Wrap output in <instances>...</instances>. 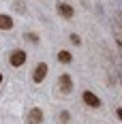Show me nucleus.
Instances as JSON below:
<instances>
[{"instance_id":"f257e3e1","label":"nucleus","mask_w":122,"mask_h":124,"mask_svg":"<svg viewBox=\"0 0 122 124\" xmlns=\"http://www.w3.org/2000/svg\"><path fill=\"white\" fill-rule=\"evenodd\" d=\"M58 90H60L62 94H71L73 92V77L71 75H60V79H58Z\"/></svg>"},{"instance_id":"f03ea898","label":"nucleus","mask_w":122,"mask_h":124,"mask_svg":"<svg viewBox=\"0 0 122 124\" xmlns=\"http://www.w3.org/2000/svg\"><path fill=\"white\" fill-rule=\"evenodd\" d=\"M9 62H11V66H15V69L24 66V62H26V51H24V49H13L11 56H9Z\"/></svg>"},{"instance_id":"7ed1b4c3","label":"nucleus","mask_w":122,"mask_h":124,"mask_svg":"<svg viewBox=\"0 0 122 124\" xmlns=\"http://www.w3.org/2000/svg\"><path fill=\"white\" fill-rule=\"evenodd\" d=\"M45 75H47V64L45 62H39L37 66H34V71H32V81L34 84H41L45 79Z\"/></svg>"},{"instance_id":"20e7f679","label":"nucleus","mask_w":122,"mask_h":124,"mask_svg":"<svg viewBox=\"0 0 122 124\" xmlns=\"http://www.w3.org/2000/svg\"><path fill=\"white\" fill-rule=\"evenodd\" d=\"M84 103L88 105V107H92V109L101 107V99H98L94 92H90V90H86V92H84Z\"/></svg>"},{"instance_id":"39448f33","label":"nucleus","mask_w":122,"mask_h":124,"mask_svg":"<svg viewBox=\"0 0 122 124\" xmlns=\"http://www.w3.org/2000/svg\"><path fill=\"white\" fill-rule=\"evenodd\" d=\"M28 124H43V111L39 109V107H32L30 111H28Z\"/></svg>"},{"instance_id":"423d86ee","label":"nucleus","mask_w":122,"mask_h":124,"mask_svg":"<svg viewBox=\"0 0 122 124\" xmlns=\"http://www.w3.org/2000/svg\"><path fill=\"white\" fill-rule=\"evenodd\" d=\"M58 13H60L64 19H73V15H75L73 7H71V4H66V2H58Z\"/></svg>"},{"instance_id":"0eeeda50","label":"nucleus","mask_w":122,"mask_h":124,"mask_svg":"<svg viewBox=\"0 0 122 124\" xmlns=\"http://www.w3.org/2000/svg\"><path fill=\"white\" fill-rule=\"evenodd\" d=\"M11 28H13V19L9 15L0 13V30H11Z\"/></svg>"},{"instance_id":"6e6552de","label":"nucleus","mask_w":122,"mask_h":124,"mask_svg":"<svg viewBox=\"0 0 122 124\" xmlns=\"http://www.w3.org/2000/svg\"><path fill=\"white\" fill-rule=\"evenodd\" d=\"M58 62H62V64H71V62H73V56H71V54H69V51H58Z\"/></svg>"},{"instance_id":"1a4fd4ad","label":"nucleus","mask_w":122,"mask_h":124,"mask_svg":"<svg viewBox=\"0 0 122 124\" xmlns=\"http://www.w3.org/2000/svg\"><path fill=\"white\" fill-rule=\"evenodd\" d=\"M26 39L32 41V43H39V34H32V32H26Z\"/></svg>"},{"instance_id":"9d476101","label":"nucleus","mask_w":122,"mask_h":124,"mask_svg":"<svg viewBox=\"0 0 122 124\" xmlns=\"http://www.w3.org/2000/svg\"><path fill=\"white\" fill-rule=\"evenodd\" d=\"M60 122H69V111H60Z\"/></svg>"},{"instance_id":"9b49d317","label":"nucleus","mask_w":122,"mask_h":124,"mask_svg":"<svg viewBox=\"0 0 122 124\" xmlns=\"http://www.w3.org/2000/svg\"><path fill=\"white\" fill-rule=\"evenodd\" d=\"M71 43H75V45H79V43H81V39L77 37V34H71Z\"/></svg>"},{"instance_id":"f8f14e48","label":"nucleus","mask_w":122,"mask_h":124,"mask_svg":"<svg viewBox=\"0 0 122 124\" xmlns=\"http://www.w3.org/2000/svg\"><path fill=\"white\" fill-rule=\"evenodd\" d=\"M15 9H17L19 13H24V9H26V7H24V2H15Z\"/></svg>"},{"instance_id":"ddd939ff","label":"nucleus","mask_w":122,"mask_h":124,"mask_svg":"<svg viewBox=\"0 0 122 124\" xmlns=\"http://www.w3.org/2000/svg\"><path fill=\"white\" fill-rule=\"evenodd\" d=\"M116 113H118V118H120V120H122V107H120V109H118V111H116Z\"/></svg>"},{"instance_id":"4468645a","label":"nucleus","mask_w":122,"mask_h":124,"mask_svg":"<svg viewBox=\"0 0 122 124\" xmlns=\"http://www.w3.org/2000/svg\"><path fill=\"white\" fill-rule=\"evenodd\" d=\"M2 79H4V77H2V75H0V84H2Z\"/></svg>"}]
</instances>
